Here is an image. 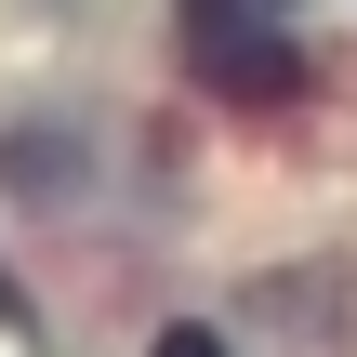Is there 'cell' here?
<instances>
[{"label": "cell", "mask_w": 357, "mask_h": 357, "mask_svg": "<svg viewBox=\"0 0 357 357\" xmlns=\"http://www.w3.org/2000/svg\"><path fill=\"white\" fill-rule=\"evenodd\" d=\"M185 66H199L225 106H291V93H305V53H291L278 13H252V0H185Z\"/></svg>", "instance_id": "cell-1"}, {"label": "cell", "mask_w": 357, "mask_h": 357, "mask_svg": "<svg viewBox=\"0 0 357 357\" xmlns=\"http://www.w3.org/2000/svg\"><path fill=\"white\" fill-rule=\"evenodd\" d=\"M146 357H225V331H199V318H172V331H159Z\"/></svg>", "instance_id": "cell-2"}, {"label": "cell", "mask_w": 357, "mask_h": 357, "mask_svg": "<svg viewBox=\"0 0 357 357\" xmlns=\"http://www.w3.org/2000/svg\"><path fill=\"white\" fill-rule=\"evenodd\" d=\"M252 13H278V0H252Z\"/></svg>", "instance_id": "cell-3"}]
</instances>
